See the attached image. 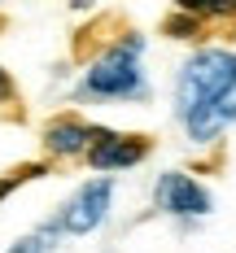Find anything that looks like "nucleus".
I'll list each match as a JSON object with an SVG mask.
<instances>
[{"instance_id": "nucleus-1", "label": "nucleus", "mask_w": 236, "mask_h": 253, "mask_svg": "<svg viewBox=\"0 0 236 253\" xmlns=\"http://www.w3.org/2000/svg\"><path fill=\"white\" fill-rule=\"evenodd\" d=\"M175 118L192 144H214L236 123V52L197 48L175 79Z\"/></svg>"}, {"instance_id": "nucleus-2", "label": "nucleus", "mask_w": 236, "mask_h": 253, "mask_svg": "<svg viewBox=\"0 0 236 253\" xmlns=\"http://www.w3.org/2000/svg\"><path fill=\"white\" fill-rule=\"evenodd\" d=\"M144 35L140 31H123L114 44H105L79 83V96L92 101H149V79H144Z\"/></svg>"}, {"instance_id": "nucleus-3", "label": "nucleus", "mask_w": 236, "mask_h": 253, "mask_svg": "<svg viewBox=\"0 0 236 253\" xmlns=\"http://www.w3.org/2000/svg\"><path fill=\"white\" fill-rule=\"evenodd\" d=\"M109 205H114V179H105V175L88 179V183H79L70 192V201L57 210V218L48 227L61 231V236H92L109 218Z\"/></svg>"}, {"instance_id": "nucleus-4", "label": "nucleus", "mask_w": 236, "mask_h": 253, "mask_svg": "<svg viewBox=\"0 0 236 253\" xmlns=\"http://www.w3.org/2000/svg\"><path fill=\"white\" fill-rule=\"evenodd\" d=\"M149 153H153V135H144V131H109V126H101V135L92 140V149L83 153V162H88L96 175H114V170L140 166Z\"/></svg>"}, {"instance_id": "nucleus-5", "label": "nucleus", "mask_w": 236, "mask_h": 253, "mask_svg": "<svg viewBox=\"0 0 236 253\" xmlns=\"http://www.w3.org/2000/svg\"><path fill=\"white\" fill-rule=\"evenodd\" d=\"M153 205L171 218H201L210 214V192L188 170H162L153 183Z\"/></svg>"}, {"instance_id": "nucleus-6", "label": "nucleus", "mask_w": 236, "mask_h": 253, "mask_svg": "<svg viewBox=\"0 0 236 253\" xmlns=\"http://www.w3.org/2000/svg\"><path fill=\"white\" fill-rule=\"evenodd\" d=\"M96 135H101V126L83 123V118H75V114H61V118H52V123L44 126V153L70 162V157H83V153L92 149Z\"/></svg>"}, {"instance_id": "nucleus-7", "label": "nucleus", "mask_w": 236, "mask_h": 253, "mask_svg": "<svg viewBox=\"0 0 236 253\" xmlns=\"http://www.w3.org/2000/svg\"><path fill=\"white\" fill-rule=\"evenodd\" d=\"M175 9L201 22H236V0H175Z\"/></svg>"}, {"instance_id": "nucleus-8", "label": "nucleus", "mask_w": 236, "mask_h": 253, "mask_svg": "<svg viewBox=\"0 0 236 253\" xmlns=\"http://www.w3.org/2000/svg\"><path fill=\"white\" fill-rule=\"evenodd\" d=\"M162 35H171V40H201V35H206V22L175 9L171 18H162Z\"/></svg>"}, {"instance_id": "nucleus-9", "label": "nucleus", "mask_w": 236, "mask_h": 253, "mask_svg": "<svg viewBox=\"0 0 236 253\" xmlns=\"http://www.w3.org/2000/svg\"><path fill=\"white\" fill-rule=\"evenodd\" d=\"M44 175H48V162H26V166H18V170L0 175V201H4L9 192H18L22 183H31V179H44Z\"/></svg>"}, {"instance_id": "nucleus-10", "label": "nucleus", "mask_w": 236, "mask_h": 253, "mask_svg": "<svg viewBox=\"0 0 236 253\" xmlns=\"http://www.w3.org/2000/svg\"><path fill=\"white\" fill-rule=\"evenodd\" d=\"M48 236H57V231L44 227V231H35V236H22V240H18L9 253H48Z\"/></svg>"}, {"instance_id": "nucleus-11", "label": "nucleus", "mask_w": 236, "mask_h": 253, "mask_svg": "<svg viewBox=\"0 0 236 253\" xmlns=\"http://www.w3.org/2000/svg\"><path fill=\"white\" fill-rule=\"evenodd\" d=\"M9 101H18V83H13L9 70L0 66V105H9Z\"/></svg>"}, {"instance_id": "nucleus-12", "label": "nucleus", "mask_w": 236, "mask_h": 253, "mask_svg": "<svg viewBox=\"0 0 236 253\" xmlns=\"http://www.w3.org/2000/svg\"><path fill=\"white\" fill-rule=\"evenodd\" d=\"M96 0H70V9H92Z\"/></svg>"}]
</instances>
